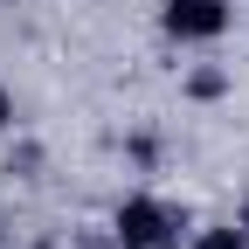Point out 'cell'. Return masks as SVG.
I'll list each match as a JSON object with an SVG mask.
<instances>
[{"label": "cell", "mask_w": 249, "mask_h": 249, "mask_svg": "<svg viewBox=\"0 0 249 249\" xmlns=\"http://www.w3.org/2000/svg\"><path fill=\"white\" fill-rule=\"evenodd\" d=\"M242 229H249V201H242Z\"/></svg>", "instance_id": "cell-6"}, {"label": "cell", "mask_w": 249, "mask_h": 249, "mask_svg": "<svg viewBox=\"0 0 249 249\" xmlns=\"http://www.w3.org/2000/svg\"><path fill=\"white\" fill-rule=\"evenodd\" d=\"M222 90H229V70H194V76H187V97H222Z\"/></svg>", "instance_id": "cell-4"}, {"label": "cell", "mask_w": 249, "mask_h": 249, "mask_svg": "<svg viewBox=\"0 0 249 249\" xmlns=\"http://www.w3.org/2000/svg\"><path fill=\"white\" fill-rule=\"evenodd\" d=\"M194 249H249V229H242V222H229V229H201Z\"/></svg>", "instance_id": "cell-3"}, {"label": "cell", "mask_w": 249, "mask_h": 249, "mask_svg": "<svg viewBox=\"0 0 249 249\" xmlns=\"http://www.w3.org/2000/svg\"><path fill=\"white\" fill-rule=\"evenodd\" d=\"M166 35H180V42H214L229 28V7L222 0H166Z\"/></svg>", "instance_id": "cell-2"}, {"label": "cell", "mask_w": 249, "mask_h": 249, "mask_svg": "<svg viewBox=\"0 0 249 249\" xmlns=\"http://www.w3.org/2000/svg\"><path fill=\"white\" fill-rule=\"evenodd\" d=\"M0 124H14V97H7V90H0Z\"/></svg>", "instance_id": "cell-5"}, {"label": "cell", "mask_w": 249, "mask_h": 249, "mask_svg": "<svg viewBox=\"0 0 249 249\" xmlns=\"http://www.w3.org/2000/svg\"><path fill=\"white\" fill-rule=\"evenodd\" d=\"M118 249H173L180 242V214L166 201H152V194H132V201H118Z\"/></svg>", "instance_id": "cell-1"}]
</instances>
